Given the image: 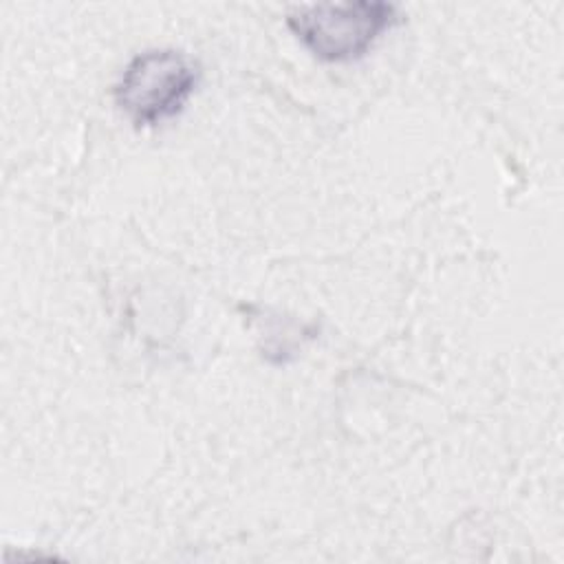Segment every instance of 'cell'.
<instances>
[{
  "mask_svg": "<svg viewBox=\"0 0 564 564\" xmlns=\"http://www.w3.org/2000/svg\"><path fill=\"white\" fill-rule=\"evenodd\" d=\"M399 20L397 4L383 0L304 4L284 15L293 37L326 64L361 59Z\"/></svg>",
  "mask_w": 564,
  "mask_h": 564,
  "instance_id": "6da1fadb",
  "label": "cell"
},
{
  "mask_svg": "<svg viewBox=\"0 0 564 564\" xmlns=\"http://www.w3.org/2000/svg\"><path fill=\"white\" fill-rule=\"evenodd\" d=\"M200 64L178 48L137 53L112 86L115 106L137 128H154L181 115L200 86Z\"/></svg>",
  "mask_w": 564,
  "mask_h": 564,
  "instance_id": "7a4b0ae2",
  "label": "cell"
}]
</instances>
